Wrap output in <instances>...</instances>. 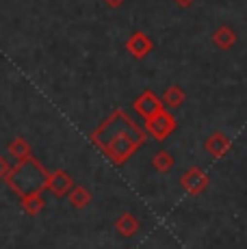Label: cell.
Returning a JSON list of instances; mask_svg holds the SVG:
<instances>
[{
    "label": "cell",
    "instance_id": "3957f363",
    "mask_svg": "<svg viewBox=\"0 0 247 249\" xmlns=\"http://www.w3.org/2000/svg\"><path fill=\"white\" fill-rule=\"evenodd\" d=\"M182 184L187 186V189L191 191V193H199V191L204 189V184H206V178H204V176L199 174L197 169H193V171H189V174L184 176Z\"/></svg>",
    "mask_w": 247,
    "mask_h": 249
},
{
    "label": "cell",
    "instance_id": "7a4b0ae2",
    "mask_svg": "<svg viewBox=\"0 0 247 249\" xmlns=\"http://www.w3.org/2000/svg\"><path fill=\"white\" fill-rule=\"evenodd\" d=\"M70 186H72V180H70V176L65 171L48 174V186L46 189H50L54 195H65L70 191Z\"/></svg>",
    "mask_w": 247,
    "mask_h": 249
},
{
    "label": "cell",
    "instance_id": "ba28073f",
    "mask_svg": "<svg viewBox=\"0 0 247 249\" xmlns=\"http://www.w3.org/2000/svg\"><path fill=\"white\" fill-rule=\"evenodd\" d=\"M169 165H172V159H169V156L160 154L159 159H156V167H159V169H169Z\"/></svg>",
    "mask_w": 247,
    "mask_h": 249
},
{
    "label": "cell",
    "instance_id": "8992f818",
    "mask_svg": "<svg viewBox=\"0 0 247 249\" xmlns=\"http://www.w3.org/2000/svg\"><path fill=\"white\" fill-rule=\"evenodd\" d=\"M117 228H120V232L124 236H130V234L137 232V228H139V223H137L135 217H130V214H124L120 219V223H117Z\"/></svg>",
    "mask_w": 247,
    "mask_h": 249
},
{
    "label": "cell",
    "instance_id": "52a82bcc",
    "mask_svg": "<svg viewBox=\"0 0 247 249\" xmlns=\"http://www.w3.org/2000/svg\"><path fill=\"white\" fill-rule=\"evenodd\" d=\"M87 202H89V193L85 189H74L72 191V204L76 206V208H83V206H87Z\"/></svg>",
    "mask_w": 247,
    "mask_h": 249
},
{
    "label": "cell",
    "instance_id": "277c9868",
    "mask_svg": "<svg viewBox=\"0 0 247 249\" xmlns=\"http://www.w3.org/2000/svg\"><path fill=\"white\" fill-rule=\"evenodd\" d=\"M9 154L18 160L31 159V145H28L24 139H16V141H11V145H9Z\"/></svg>",
    "mask_w": 247,
    "mask_h": 249
},
{
    "label": "cell",
    "instance_id": "6da1fadb",
    "mask_svg": "<svg viewBox=\"0 0 247 249\" xmlns=\"http://www.w3.org/2000/svg\"><path fill=\"white\" fill-rule=\"evenodd\" d=\"M4 180L13 193L20 197H31V195H41V191L48 186V171L41 167L39 160L24 159L18 160L16 167H9Z\"/></svg>",
    "mask_w": 247,
    "mask_h": 249
},
{
    "label": "cell",
    "instance_id": "5b68a950",
    "mask_svg": "<svg viewBox=\"0 0 247 249\" xmlns=\"http://www.w3.org/2000/svg\"><path fill=\"white\" fill-rule=\"evenodd\" d=\"M22 208L28 214H39L44 210V199L41 195H31V197H22Z\"/></svg>",
    "mask_w": 247,
    "mask_h": 249
},
{
    "label": "cell",
    "instance_id": "9c48e42d",
    "mask_svg": "<svg viewBox=\"0 0 247 249\" xmlns=\"http://www.w3.org/2000/svg\"><path fill=\"white\" fill-rule=\"evenodd\" d=\"M7 171H9V162L2 159V156H0V180L4 178V176H7Z\"/></svg>",
    "mask_w": 247,
    "mask_h": 249
}]
</instances>
